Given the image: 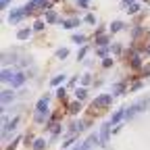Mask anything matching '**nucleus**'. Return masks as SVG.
<instances>
[{"label": "nucleus", "mask_w": 150, "mask_h": 150, "mask_svg": "<svg viewBox=\"0 0 150 150\" xmlns=\"http://www.w3.org/2000/svg\"><path fill=\"white\" fill-rule=\"evenodd\" d=\"M48 94L46 96H42L40 100H38V104H35V112H33V121L35 123H44L46 121V117L50 115V108H48Z\"/></svg>", "instance_id": "f257e3e1"}, {"label": "nucleus", "mask_w": 150, "mask_h": 150, "mask_svg": "<svg viewBox=\"0 0 150 150\" xmlns=\"http://www.w3.org/2000/svg\"><path fill=\"white\" fill-rule=\"evenodd\" d=\"M25 8L23 6H19V8H11V15H8V23L11 25H17L19 21H23V17H25Z\"/></svg>", "instance_id": "f03ea898"}, {"label": "nucleus", "mask_w": 150, "mask_h": 150, "mask_svg": "<svg viewBox=\"0 0 150 150\" xmlns=\"http://www.w3.org/2000/svg\"><path fill=\"white\" fill-rule=\"evenodd\" d=\"M110 102H112V96H110V94H100L98 98H94L92 108H94V106H96V108H106V106H110Z\"/></svg>", "instance_id": "7ed1b4c3"}, {"label": "nucleus", "mask_w": 150, "mask_h": 150, "mask_svg": "<svg viewBox=\"0 0 150 150\" xmlns=\"http://www.w3.org/2000/svg\"><path fill=\"white\" fill-rule=\"evenodd\" d=\"M48 6H50L48 0H31V2H27V6H23V8H25V13L29 15V13H33L35 8H48Z\"/></svg>", "instance_id": "20e7f679"}, {"label": "nucleus", "mask_w": 150, "mask_h": 150, "mask_svg": "<svg viewBox=\"0 0 150 150\" xmlns=\"http://www.w3.org/2000/svg\"><path fill=\"white\" fill-rule=\"evenodd\" d=\"M108 136H110V123H102L100 127V146H106L108 144Z\"/></svg>", "instance_id": "39448f33"}, {"label": "nucleus", "mask_w": 150, "mask_h": 150, "mask_svg": "<svg viewBox=\"0 0 150 150\" xmlns=\"http://www.w3.org/2000/svg\"><path fill=\"white\" fill-rule=\"evenodd\" d=\"M25 79H27V75H25V73H21V71L15 73V75H13V79H11V88H19V86H23V83H25Z\"/></svg>", "instance_id": "423d86ee"}, {"label": "nucleus", "mask_w": 150, "mask_h": 150, "mask_svg": "<svg viewBox=\"0 0 150 150\" xmlns=\"http://www.w3.org/2000/svg\"><path fill=\"white\" fill-rule=\"evenodd\" d=\"M125 112H127V108H119V110H115V115L108 119V123H110V125H119V121L125 117Z\"/></svg>", "instance_id": "0eeeda50"}, {"label": "nucleus", "mask_w": 150, "mask_h": 150, "mask_svg": "<svg viewBox=\"0 0 150 150\" xmlns=\"http://www.w3.org/2000/svg\"><path fill=\"white\" fill-rule=\"evenodd\" d=\"M13 98H15V92H11V90H2V110L8 106V102H13Z\"/></svg>", "instance_id": "6e6552de"}, {"label": "nucleus", "mask_w": 150, "mask_h": 150, "mask_svg": "<svg viewBox=\"0 0 150 150\" xmlns=\"http://www.w3.org/2000/svg\"><path fill=\"white\" fill-rule=\"evenodd\" d=\"M81 129H86V123H81V121H73V123H71V127H69V134H71V136H75V134H79Z\"/></svg>", "instance_id": "1a4fd4ad"}, {"label": "nucleus", "mask_w": 150, "mask_h": 150, "mask_svg": "<svg viewBox=\"0 0 150 150\" xmlns=\"http://www.w3.org/2000/svg\"><path fill=\"white\" fill-rule=\"evenodd\" d=\"M148 104H150V96H146V98H140V100L134 104V108H136V112H138V110H146V108H148Z\"/></svg>", "instance_id": "9d476101"}, {"label": "nucleus", "mask_w": 150, "mask_h": 150, "mask_svg": "<svg viewBox=\"0 0 150 150\" xmlns=\"http://www.w3.org/2000/svg\"><path fill=\"white\" fill-rule=\"evenodd\" d=\"M13 75H15V71L13 69H2V75H0V79H2L4 83H11V79H13Z\"/></svg>", "instance_id": "9b49d317"}, {"label": "nucleus", "mask_w": 150, "mask_h": 150, "mask_svg": "<svg viewBox=\"0 0 150 150\" xmlns=\"http://www.w3.org/2000/svg\"><path fill=\"white\" fill-rule=\"evenodd\" d=\"M77 25H81V19H69V21H65V23H63V27H65V29H75Z\"/></svg>", "instance_id": "f8f14e48"}, {"label": "nucleus", "mask_w": 150, "mask_h": 150, "mask_svg": "<svg viewBox=\"0 0 150 150\" xmlns=\"http://www.w3.org/2000/svg\"><path fill=\"white\" fill-rule=\"evenodd\" d=\"M56 19H59V17H56V13H54L52 8H48V11H46V15H44V21H46V23H54Z\"/></svg>", "instance_id": "ddd939ff"}, {"label": "nucleus", "mask_w": 150, "mask_h": 150, "mask_svg": "<svg viewBox=\"0 0 150 150\" xmlns=\"http://www.w3.org/2000/svg\"><path fill=\"white\" fill-rule=\"evenodd\" d=\"M31 148H33V150H44V148H46V140H44V138H38V140H33Z\"/></svg>", "instance_id": "4468645a"}, {"label": "nucleus", "mask_w": 150, "mask_h": 150, "mask_svg": "<svg viewBox=\"0 0 150 150\" xmlns=\"http://www.w3.org/2000/svg\"><path fill=\"white\" fill-rule=\"evenodd\" d=\"M65 79H67V75H65V73H61V75H54V77L50 79V86H61Z\"/></svg>", "instance_id": "2eb2a0df"}, {"label": "nucleus", "mask_w": 150, "mask_h": 150, "mask_svg": "<svg viewBox=\"0 0 150 150\" xmlns=\"http://www.w3.org/2000/svg\"><path fill=\"white\" fill-rule=\"evenodd\" d=\"M29 35H31V29L23 27V29H19V31H17V40H27Z\"/></svg>", "instance_id": "dca6fc26"}, {"label": "nucleus", "mask_w": 150, "mask_h": 150, "mask_svg": "<svg viewBox=\"0 0 150 150\" xmlns=\"http://www.w3.org/2000/svg\"><path fill=\"white\" fill-rule=\"evenodd\" d=\"M79 110H81V102H79V100H75V102L69 104V112H71V115H77Z\"/></svg>", "instance_id": "f3484780"}, {"label": "nucleus", "mask_w": 150, "mask_h": 150, "mask_svg": "<svg viewBox=\"0 0 150 150\" xmlns=\"http://www.w3.org/2000/svg\"><path fill=\"white\" fill-rule=\"evenodd\" d=\"M123 27H125L123 21H112V23H110V33H117V31H121Z\"/></svg>", "instance_id": "a211bd4d"}, {"label": "nucleus", "mask_w": 150, "mask_h": 150, "mask_svg": "<svg viewBox=\"0 0 150 150\" xmlns=\"http://www.w3.org/2000/svg\"><path fill=\"white\" fill-rule=\"evenodd\" d=\"M75 98H77V100H86L88 98V90L86 88H77V90H75Z\"/></svg>", "instance_id": "6ab92c4d"}, {"label": "nucleus", "mask_w": 150, "mask_h": 150, "mask_svg": "<svg viewBox=\"0 0 150 150\" xmlns=\"http://www.w3.org/2000/svg\"><path fill=\"white\" fill-rule=\"evenodd\" d=\"M71 42H75V44H83V42H86V35H83V33H73Z\"/></svg>", "instance_id": "aec40b11"}, {"label": "nucleus", "mask_w": 150, "mask_h": 150, "mask_svg": "<svg viewBox=\"0 0 150 150\" xmlns=\"http://www.w3.org/2000/svg\"><path fill=\"white\" fill-rule=\"evenodd\" d=\"M67 56H69V48H59V50H56V59H67Z\"/></svg>", "instance_id": "412c9836"}, {"label": "nucleus", "mask_w": 150, "mask_h": 150, "mask_svg": "<svg viewBox=\"0 0 150 150\" xmlns=\"http://www.w3.org/2000/svg\"><path fill=\"white\" fill-rule=\"evenodd\" d=\"M96 44H100V46H108V44H110V38H108V35H98Z\"/></svg>", "instance_id": "4be33fe9"}, {"label": "nucleus", "mask_w": 150, "mask_h": 150, "mask_svg": "<svg viewBox=\"0 0 150 150\" xmlns=\"http://www.w3.org/2000/svg\"><path fill=\"white\" fill-rule=\"evenodd\" d=\"M125 11H127V13H131V15H134V13H138V11H140V4H138V2H134V4H129V6H127Z\"/></svg>", "instance_id": "5701e85b"}, {"label": "nucleus", "mask_w": 150, "mask_h": 150, "mask_svg": "<svg viewBox=\"0 0 150 150\" xmlns=\"http://www.w3.org/2000/svg\"><path fill=\"white\" fill-rule=\"evenodd\" d=\"M86 54H88V46H81V50L77 52V61H81V59H83Z\"/></svg>", "instance_id": "b1692460"}, {"label": "nucleus", "mask_w": 150, "mask_h": 150, "mask_svg": "<svg viewBox=\"0 0 150 150\" xmlns=\"http://www.w3.org/2000/svg\"><path fill=\"white\" fill-rule=\"evenodd\" d=\"M86 23H90V25H96V17H94V15H86Z\"/></svg>", "instance_id": "393cba45"}, {"label": "nucleus", "mask_w": 150, "mask_h": 150, "mask_svg": "<svg viewBox=\"0 0 150 150\" xmlns=\"http://www.w3.org/2000/svg\"><path fill=\"white\" fill-rule=\"evenodd\" d=\"M75 144H77V142H75V136H71V138H69L63 146H65V148H69V146H75Z\"/></svg>", "instance_id": "a878e982"}, {"label": "nucleus", "mask_w": 150, "mask_h": 150, "mask_svg": "<svg viewBox=\"0 0 150 150\" xmlns=\"http://www.w3.org/2000/svg\"><path fill=\"white\" fill-rule=\"evenodd\" d=\"M81 83H83V86H90V83H92V77H90L88 73L83 75V77H81Z\"/></svg>", "instance_id": "bb28decb"}, {"label": "nucleus", "mask_w": 150, "mask_h": 150, "mask_svg": "<svg viewBox=\"0 0 150 150\" xmlns=\"http://www.w3.org/2000/svg\"><path fill=\"white\" fill-rule=\"evenodd\" d=\"M56 96H59V98H65V96H67V90H65V88H59V90H56Z\"/></svg>", "instance_id": "cd10ccee"}, {"label": "nucleus", "mask_w": 150, "mask_h": 150, "mask_svg": "<svg viewBox=\"0 0 150 150\" xmlns=\"http://www.w3.org/2000/svg\"><path fill=\"white\" fill-rule=\"evenodd\" d=\"M106 54H108V48L106 46H100L98 48V56H106Z\"/></svg>", "instance_id": "c85d7f7f"}, {"label": "nucleus", "mask_w": 150, "mask_h": 150, "mask_svg": "<svg viewBox=\"0 0 150 150\" xmlns=\"http://www.w3.org/2000/svg\"><path fill=\"white\" fill-rule=\"evenodd\" d=\"M123 92H125V86L123 83H117L115 86V94H123Z\"/></svg>", "instance_id": "c756f323"}, {"label": "nucleus", "mask_w": 150, "mask_h": 150, "mask_svg": "<svg viewBox=\"0 0 150 150\" xmlns=\"http://www.w3.org/2000/svg\"><path fill=\"white\" fill-rule=\"evenodd\" d=\"M33 29H35V31H42V29H44V21H35Z\"/></svg>", "instance_id": "7c9ffc66"}, {"label": "nucleus", "mask_w": 150, "mask_h": 150, "mask_svg": "<svg viewBox=\"0 0 150 150\" xmlns=\"http://www.w3.org/2000/svg\"><path fill=\"white\" fill-rule=\"evenodd\" d=\"M131 65H134V67H140V65H142V61H140V56H138V54L134 56V61H131Z\"/></svg>", "instance_id": "2f4dec72"}, {"label": "nucleus", "mask_w": 150, "mask_h": 150, "mask_svg": "<svg viewBox=\"0 0 150 150\" xmlns=\"http://www.w3.org/2000/svg\"><path fill=\"white\" fill-rule=\"evenodd\" d=\"M77 4H79L81 8H88V0H77Z\"/></svg>", "instance_id": "473e14b6"}, {"label": "nucleus", "mask_w": 150, "mask_h": 150, "mask_svg": "<svg viewBox=\"0 0 150 150\" xmlns=\"http://www.w3.org/2000/svg\"><path fill=\"white\" fill-rule=\"evenodd\" d=\"M112 52L119 54V52H121V46H119V44H115V46H112Z\"/></svg>", "instance_id": "72a5a7b5"}, {"label": "nucleus", "mask_w": 150, "mask_h": 150, "mask_svg": "<svg viewBox=\"0 0 150 150\" xmlns=\"http://www.w3.org/2000/svg\"><path fill=\"white\" fill-rule=\"evenodd\" d=\"M102 65H104V67H110V65H112V59H104V63H102Z\"/></svg>", "instance_id": "f704fd0d"}, {"label": "nucleus", "mask_w": 150, "mask_h": 150, "mask_svg": "<svg viewBox=\"0 0 150 150\" xmlns=\"http://www.w3.org/2000/svg\"><path fill=\"white\" fill-rule=\"evenodd\" d=\"M144 73H146V75H150V65H146V67H144Z\"/></svg>", "instance_id": "c9c22d12"}, {"label": "nucleus", "mask_w": 150, "mask_h": 150, "mask_svg": "<svg viewBox=\"0 0 150 150\" xmlns=\"http://www.w3.org/2000/svg\"><path fill=\"white\" fill-rule=\"evenodd\" d=\"M148 52H150V48H148Z\"/></svg>", "instance_id": "e433bc0d"}]
</instances>
